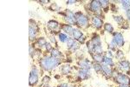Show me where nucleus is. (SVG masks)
<instances>
[{
	"instance_id": "25",
	"label": "nucleus",
	"mask_w": 130,
	"mask_h": 87,
	"mask_svg": "<svg viewBox=\"0 0 130 87\" xmlns=\"http://www.w3.org/2000/svg\"><path fill=\"white\" fill-rule=\"evenodd\" d=\"M121 5H122V7L124 8L126 11L130 9V1H121Z\"/></svg>"
},
{
	"instance_id": "20",
	"label": "nucleus",
	"mask_w": 130,
	"mask_h": 87,
	"mask_svg": "<svg viewBox=\"0 0 130 87\" xmlns=\"http://www.w3.org/2000/svg\"><path fill=\"white\" fill-rule=\"evenodd\" d=\"M91 42L93 43V45H95V46H96V45H102V43H101V39L99 38L98 36H96L93 38V39L91 40Z\"/></svg>"
},
{
	"instance_id": "4",
	"label": "nucleus",
	"mask_w": 130,
	"mask_h": 87,
	"mask_svg": "<svg viewBox=\"0 0 130 87\" xmlns=\"http://www.w3.org/2000/svg\"><path fill=\"white\" fill-rule=\"evenodd\" d=\"M30 40L32 41L36 38V33H38V26L36 24V22L34 20H30Z\"/></svg>"
},
{
	"instance_id": "19",
	"label": "nucleus",
	"mask_w": 130,
	"mask_h": 87,
	"mask_svg": "<svg viewBox=\"0 0 130 87\" xmlns=\"http://www.w3.org/2000/svg\"><path fill=\"white\" fill-rule=\"evenodd\" d=\"M70 71H71V67L69 65H65L62 67V72H63V74H68Z\"/></svg>"
},
{
	"instance_id": "15",
	"label": "nucleus",
	"mask_w": 130,
	"mask_h": 87,
	"mask_svg": "<svg viewBox=\"0 0 130 87\" xmlns=\"http://www.w3.org/2000/svg\"><path fill=\"white\" fill-rule=\"evenodd\" d=\"M63 32H65L66 33H68L69 35H73V32H74V28L70 26L69 24H64V25H63Z\"/></svg>"
},
{
	"instance_id": "34",
	"label": "nucleus",
	"mask_w": 130,
	"mask_h": 87,
	"mask_svg": "<svg viewBox=\"0 0 130 87\" xmlns=\"http://www.w3.org/2000/svg\"><path fill=\"white\" fill-rule=\"evenodd\" d=\"M49 80H50V78H49V77H47V76H45L44 78H43V84H48V83L49 82Z\"/></svg>"
},
{
	"instance_id": "38",
	"label": "nucleus",
	"mask_w": 130,
	"mask_h": 87,
	"mask_svg": "<svg viewBox=\"0 0 130 87\" xmlns=\"http://www.w3.org/2000/svg\"><path fill=\"white\" fill-rule=\"evenodd\" d=\"M127 18H128L129 19H130V9L127 11Z\"/></svg>"
},
{
	"instance_id": "32",
	"label": "nucleus",
	"mask_w": 130,
	"mask_h": 87,
	"mask_svg": "<svg viewBox=\"0 0 130 87\" xmlns=\"http://www.w3.org/2000/svg\"><path fill=\"white\" fill-rule=\"evenodd\" d=\"M116 47H117L116 44H115V43L114 42V41L112 40V42L109 44V48L112 49V50H115V49H116Z\"/></svg>"
},
{
	"instance_id": "18",
	"label": "nucleus",
	"mask_w": 130,
	"mask_h": 87,
	"mask_svg": "<svg viewBox=\"0 0 130 87\" xmlns=\"http://www.w3.org/2000/svg\"><path fill=\"white\" fill-rule=\"evenodd\" d=\"M93 59H95V61H96L97 63H101V62L103 61V59L104 57L102 54H92Z\"/></svg>"
},
{
	"instance_id": "28",
	"label": "nucleus",
	"mask_w": 130,
	"mask_h": 87,
	"mask_svg": "<svg viewBox=\"0 0 130 87\" xmlns=\"http://www.w3.org/2000/svg\"><path fill=\"white\" fill-rule=\"evenodd\" d=\"M75 43V40H74L73 38H69V40L67 41V47L68 49H71L72 45H73V44Z\"/></svg>"
},
{
	"instance_id": "13",
	"label": "nucleus",
	"mask_w": 130,
	"mask_h": 87,
	"mask_svg": "<svg viewBox=\"0 0 130 87\" xmlns=\"http://www.w3.org/2000/svg\"><path fill=\"white\" fill-rule=\"evenodd\" d=\"M92 22H93V25L94 27H96V29H100L101 27L102 26V20L101 18H97V17H94L92 19Z\"/></svg>"
},
{
	"instance_id": "35",
	"label": "nucleus",
	"mask_w": 130,
	"mask_h": 87,
	"mask_svg": "<svg viewBox=\"0 0 130 87\" xmlns=\"http://www.w3.org/2000/svg\"><path fill=\"white\" fill-rule=\"evenodd\" d=\"M45 48H46L47 51H52V46L50 45V44H49V43H46V45H45Z\"/></svg>"
},
{
	"instance_id": "10",
	"label": "nucleus",
	"mask_w": 130,
	"mask_h": 87,
	"mask_svg": "<svg viewBox=\"0 0 130 87\" xmlns=\"http://www.w3.org/2000/svg\"><path fill=\"white\" fill-rule=\"evenodd\" d=\"M79 66L83 70H89L91 68V64L88 60L87 59H82L79 61Z\"/></svg>"
},
{
	"instance_id": "24",
	"label": "nucleus",
	"mask_w": 130,
	"mask_h": 87,
	"mask_svg": "<svg viewBox=\"0 0 130 87\" xmlns=\"http://www.w3.org/2000/svg\"><path fill=\"white\" fill-rule=\"evenodd\" d=\"M100 3H101V5L102 6V8L105 10V11H108L109 2L108 1H100Z\"/></svg>"
},
{
	"instance_id": "11",
	"label": "nucleus",
	"mask_w": 130,
	"mask_h": 87,
	"mask_svg": "<svg viewBox=\"0 0 130 87\" xmlns=\"http://www.w3.org/2000/svg\"><path fill=\"white\" fill-rule=\"evenodd\" d=\"M78 76H79L80 79H82V80L88 79V78H89V70L82 69L81 71H79V72H78Z\"/></svg>"
},
{
	"instance_id": "31",
	"label": "nucleus",
	"mask_w": 130,
	"mask_h": 87,
	"mask_svg": "<svg viewBox=\"0 0 130 87\" xmlns=\"http://www.w3.org/2000/svg\"><path fill=\"white\" fill-rule=\"evenodd\" d=\"M50 9L53 10V11H59L60 7H59V6H57V5L55 3H54V4H52V5H51Z\"/></svg>"
},
{
	"instance_id": "17",
	"label": "nucleus",
	"mask_w": 130,
	"mask_h": 87,
	"mask_svg": "<svg viewBox=\"0 0 130 87\" xmlns=\"http://www.w3.org/2000/svg\"><path fill=\"white\" fill-rule=\"evenodd\" d=\"M73 37H74V38H75V39H77V40H79V39L82 37V32H81V31L77 30V29H74Z\"/></svg>"
},
{
	"instance_id": "2",
	"label": "nucleus",
	"mask_w": 130,
	"mask_h": 87,
	"mask_svg": "<svg viewBox=\"0 0 130 87\" xmlns=\"http://www.w3.org/2000/svg\"><path fill=\"white\" fill-rule=\"evenodd\" d=\"M76 23L80 26V27L85 28L88 24V18L81 12H78L76 14Z\"/></svg>"
},
{
	"instance_id": "30",
	"label": "nucleus",
	"mask_w": 130,
	"mask_h": 87,
	"mask_svg": "<svg viewBox=\"0 0 130 87\" xmlns=\"http://www.w3.org/2000/svg\"><path fill=\"white\" fill-rule=\"evenodd\" d=\"M94 69L97 72H100V71H102V66H101V65H99V64H95Z\"/></svg>"
},
{
	"instance_id": "33",
	"label": "nucleus",
	"mask_w": 130,
	"mask_h": 87,
	"mask_svg": "<svg viewBox=\"0 0 130 87\" xmlns=\"http://www.w3.org/2000/svg\"><path fill=\"white\" fill-rule=\"evenodd\" d=\"M123 52L121 51H119L118 52H117V54H116V57L117 59H122L123 57Z\"/></svg>"
},
{
	"instance_id": "21",
	"label": "nucleus",
	"mask_w": 130,
	"mask_h": 87,
	"mask_svg": "<svg viewBox=\"0 0 130 87\" xmlns=\"http://www.w3.org/2000/svg\"><path fill=\"white\" fill-rule=\"evenodd\" d=\"M103 62H104V64H106V65H108L109 66L115 65L112 59H111V57H104V59H103Z\"/></svg>"
},
{
	"instance_id": "8",
	"label": "nucleus",
	"mask_w": 130,
	"mask_h": 87,
	"mask_svg": "<svg viewBox=\"0 0 130 87\" xmlns=\"http://www.w3.org/2000/svg\"><path fill=\"white\" fill-rule=\"evenodd\" d=\"M119 68L127 74H130V63L128 61H126V60L121 61L119 63Z\"/></svg>"
},
{
	"instance_id": "7",
	"label": "nucleus",
	"mask_w": 130,
	"mask_h": 87,
	"mask_svg": "<svg viewBox=\"0 0 130 87\" xmlns=\"http://www.w3.org/2000/svg\"><path fill=\"white\" fill-rule=\"evenodd\" d=\"M102 5H101L100 1H92L91 4H90V10L93 12H96V14L100 15L101 14V11H102Z\"/></svg>"
},
{
	"instance_id": "44",
	"label": "nucleus",
	"mask_w": 130,
	"mask_h": 87,
	"mask_svg": "<svg viewBox=\"0 0 130 87\" xmlns=\"http://www.w3.org/2000/svg\"><path fill=\"white\" fill-rule=\"evenodd\" d=\"M69 87H72V86H69Z\"/></svg>"
},
{
	"instance_id": "43",
	"label": "nucleus",
	"mask_w": 130,
	"mask_h": 87,
	"mask_svg": "<svg viewBox=\"0 0 130 87\" xmlns=\"http://www.w3.org/2000/svg\"><path fill=\"white\" fill-rule=\"evenodd\" d=\"M119 87H130L129 85H122V84H121Z\"/></svg>"
},
{
	"instance_id": "40",
	"label": "nucleus",
	"mask_w": 130,
	"mask_h": 87,
	"mask_svg": "<svg viewBox=\"0 0 130 87\" xmlns=\"http://www.w3.org/2000/svg\"><path fill=\"white\" fill-rule=\"evenodd\" d=\"M59 87H69L67 84H62L61 85H59Z\"/></svg>"
},
{
	"instance_id": "36",
	"label": "nucleus",
	"mask_w": 130,
	"mask_h": 87,
	"mask_svg": "<svg viewBox=\"0 0 130 87\" xmlns=\"http://www.w3.org/2000/svg\"><path fill=\"white\" fill-rule=\"evenodd\" d=\"M30 57H33V55H34V49L32 48L31 45L30 46Z\"/></svg>"
},
{
	"instance_id": "29",
	"label": "nucleus",
	"mask_w": 130,
	"mask_h": 87,
	"mask_svg": "<svg viewBox=\"0 0 130 87\" xmlns=\"http://www.w3.org/2000/svg\"><path fill=\"white\" fill-rule=\"evenodd\" d=\"M79 47H80V44L75 41V43L73 44V45H72V47H71V50L72 51H76L77 49H79Z\"/></svg>"
},
{
	"instance_id": "42",
	"label": "nucleus",
	"mask_w": 130,
	"mask_h": 87,
	"mask_svg": "<svg viewBox=\"0 0 130 87\" xmlns=\"http://www.w3.org/2000/svg\"><path fill=\"white\" fill-rule=\"evenodd\" d=\"M108 56L112 57V53H111V51H108Z\"/></svg>"
},
{
	"instance_id": "12",
	"label": "nucleus",
	"mask_w": 130,
	"mask_h": 87,
	"mask_svg": "<svg viewBox=\"0 0 130 87\" xmlns=\"http://www.w3.org/2000/svg\"><path fill=\"white\" fill-rule=\"evenodd\" d=\"M101 66H102V71L105 74V75L108 76V77L112 75V70H111V68L109 67V65L103 63L102 65H101Z\"/></svg>"
},
{
	"instance_id": "14",
	"label": "nucleus",
	"mask_w": 130,
	"mask_h": 87,
	"mask_svg": "<svg viewBox=\"0 0 130 87\" xmlns=\"http://www.w3.org/2000/svg\"><path fill=\"white\" fill-rule=\"evenodd\" d=\"M48 27L49 30L51 31H55L57 28L59 27V24L57 21H54V20H51L48 23Z\"/></svg>"
},
{
	"instance_id": "3",
	"label": "nucleus",
	"mask_w": 130,
	"mask_h": 87,
	"mask_svg": "<svg viewBox=\"0 0 130 87\" xmlns=\"http://www.w3.org/2000/svg\"><path fill=\"white\" fill-rule=\"evenodd\" d=\"M115 81L122 85H130V78L123 73H118L115 77Z\"/></svg>"
},
{
	"instance_id": "16",
	"label": "nucleus",
	"mask_w": 130,
	"mask_h": 87,
	"mask_svg": "<svg viewBox=\"0 0 130 87\" xmlns=\"http://www.w3.org/2000/svg\"><path fill=\"white\" fill-rule=\"evenodd\" d=\"M51 56L53 57H55V59H61V57H63V54L57 49H53L51 51Z\"/></svg>"
},
{
	"instance_id": "27",
	"label": "nucleus",
	"mask_w": 130,
	"mask_h": 87,
	"mask_svg": "<svg viewBox=\"0 0 130 87\" xmlns=\"http://www.w3.org/2000/svg\"><path fill=\"white\" fill-rule=\"evenodd\" d=\"M114 19L115 22H117L118 24H121L122 22H124V19H123L122 17L121 16H114Z\"/></svg>"
},
{
	"instance_id": "22",
	"label": "nucleus",
	"mask_w": 130,
	"mask_h": 87,
	"mask_svg": "<svg viewBox=\"0 0 130 87\" xmlns=\"http://www.w3.org/2000/svg\"><path fill=\"white\" fill-rule=\"evenodd\" d=\"M59 39L61 42L64 43V42H67L69 40V38L67 37V35L64 34V33H60L59 34Z\"/></svg>"
},
{
	"instance_id": "5",
	"label": "nucleus",
	"mask_w": 130,
	"mask_h": 87,
	"mask_svg": "<svg viewBox=\"0 0 130 87\" xmlns=\"http://www.w3.org/2000/svg\"><path fill=\"white\" fill-rule=\"evenodd\" d=\"M38 82V70L36 67H33L30 75V85H35Z\"/></svg>"
},
{
	"instance_id": "37",
	"label": "nucleus",
	"mask_w": 130,
	"mask_h": 87,
	"mask_svg": "<svg viewBox=\"0 0 130 87\" xmlns=\"http://www.w3.org/2000/svg\"><path fill=\"white\" fill-rule=\"evenodd\" d=\"M50 38L51 42H52V43H54L55 45H57V41H55V38H54V37H53V36H51V37H50V38Z\"/></svg>"
},
{
	"instance_id": "41",
	"label": "nucleus",
	"mask_w": 130,
	"mask_h": 87,
	"mask_svg": "<svg viewBox=\"0 0 130 87\" xmlns=\"http://www.w3.org/2000/svg\"><path fill=\"white\" fill-rule=\"evenodd\" d=\"M79 41H80L81 43H83V42H84V38H83V37H82V38L79 39Z\"/></svg>"
},
{
	"instance_id": "1",
	"label": "nucleus",
	"mask_w": 130,
	"mask_h": 87,
	"mask_svg": "<svg viewBox=\"0 0 130 87\" xmlns=\"http://www.w3.org/2000/svg\"><path fill=\"white\" fill-rule=\"evenodd\" d=\"M60 63H61L60 59L53 57H45L41 59L40 61L41 67L44 71H51V70L55 69Z\"/></svg>"
},
{
	"instance_id": "6",
	"label": "nucleus",
	"mask_w": 130,
	"mask_h": 87,
	"mask_svg": "<svg viewBox=\"0 0 130 87\" xmlns=\"http://www.w3.org/2000/svg\"><path fill=\"white\" fill-rule=\"evenodd\" d=\"M113 41L116 44L117 46L121 47V46H123V45H124V38H123V36L120 32L114 33Z\"/></svg>"
},
{
	"instance_id": "39",
	"label": "nucleus",
	"mask_w": 130,
	"mask_h": 87,
	"mask_svg": "<svg viewBox=\"0 0 130 87\" xmlns=\"http://www.w3.org/2000/svg\"><path fill=\"white\" fill-rule=\"evenodd\" d=\"M76 1H67V4L68 5H72V4H75Z\"/></svg>"
},
{
	"instance_id": "9",
	"label": "nucleus",
	"mask_w": 130,
	"mask_h": 87,
	"mask_svg": "<svg viewBox=\"0 0 130 87\" xmlns=\"http://www.w3.org/2000/svg\"><path fill=\"white\" fill-rule=\"evenodd\" d=\"M66 13H67L66 19H67L69 24H74V23H76V14H74L73 12L70 11L69 10H67Z\"/></svg>"
},
{
	"instance_id": "26",
	"label": "nucleus",
	"mask_w": 130,
	"mask_h": 87,
	"mask_svg": "<svg viewBox=\"0 0 130 87\" xmlns=\"http://www.w3.org/2000/svg\"><path fill=\"white\" fill-rule=\"evenodd\" d=\"M46 40H45L44 38H40L38 39V45L39 47H42V46H43V45H46Z\"/></svg>"
},
{
	"instance_id": "23",
	"label": "nucleus",
	"mask_w": 130,
	"mask_h": 87,
	"mask_svg": "<svg viewBox=\"0 0 130 87\" xmlns=\"http://www.w3.org/2000/svg\"><path fill=\"white\" fill-rule=\"evenodd\" d=\"M104 29H105V31H106V32H108L109 33H112L113 32H114V27H113L110 24H105Z\"/></svg>"
}]
</instances>
